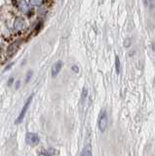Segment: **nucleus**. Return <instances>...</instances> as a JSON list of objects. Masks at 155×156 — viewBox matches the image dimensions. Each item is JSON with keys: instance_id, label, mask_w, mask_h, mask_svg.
<instances>
[{"instance_id": "3", "label": "nucleus", "mask_w": 155, "mask_h": 156, "mask_svg": "<svg viewBox=\"0 0 155 156\" xmlns=\"http://www.w3.org/2000/svg\"><path fill=\"white\" fill-rule=\"evenodd\" d=\"M26 141L28 146H36L40 143V138L35 133H27L26 135Z\"/></svg>"}, {"instance_id": "5", "label": "nucleus", "mask_w": 155, "mask_h": 156, "mask_svg": "<svg viewBox=\"0 0 155 156\" xmlns=\"http://www.w3.org/2000/svg\"><path fill=\"white\" fill-rule=\"evenodd\" d=\"M24 21L22 17H18L16 20H15V23H14V29L18 31H20L24 29Z\"/></svg>"}, {"instance_id": "14", "label": "nucleus", "mask_w": 155, "mask_h": 156, "mask_svg": "<svg viewBox=\"0 0 155 156\" xmlns=\"http://www.w3.org/2000/svg\"><path fill=\"white\" fill-rule=\"evenodd\" d=\"M71 69H72V71H74L75 73H78V72H79V68L77 65H72Z\"/></svg>"}, {"instance_id": "2", "label": "nucleus", "mask_w": 155, "mask_h": 156, "mask_svg": "<svg viewBox=\"0 0 155 156\" xmlns=\"http://www.w3.org/2000/svg\"><path fill=\"white\" fill-rule=\"evenodd\" d=\"M32 99H33V94L28 98V99H27V101L26 102V104H24V105L23 107V108H22V110H21L20 114H19L18 118H17V120L15 121V123H16V124H20L21 122L24 120V115H26V111H27V109H28L29 104H31V102H32Z\"/></svg>"}, {"instance_id": "18", "label": "nucleus", "mask_w": 155, "mask_h": 156, "mask_svg": "<svg viewBox=\"0 0 155 156\" xmlns=\"http://www.w3.org/2000/svg\"><path fill=\"white\" fill-rule=\"evenodd\" d=\"M14 82V78L13 77H10V79H9V82H8V86H11L12 85V83Z\"/></svg>"}, {"instance_id": "17", "label": "nucleus", "mask_w": 155, "mask_h": 156, "mask_svg": "<svg viewBox=\"0 0 155 156\" xmlns=\"http://www.w3.org/2000/svg\"><path fill=\"white\" fill-rule=\"evenodd\" d=\"M20 85H21V81L20 80H18L16 83H15V87H16V89H19L20 88Z\"/></svg>"}, {"instance_id": "19", "label": "nucleus", "mask_w": 155, "mask_h": 156, "mask_svg": "<svg viewBox=\"0 0 155 156\" xmlns=\"http://www.w3.org/2000/svg\"><path fill=\"white\" fill-rule=\"evenodd\" d=\"M143 4H145V6L149 5V0H143Z\"/></svg>"}, {"instance_id": "13", "label": "nucleus", "mask_w": 155, "mask_h": 156, "mask_svg": "<svg viewBox=\"0 0 155 156\" xmlns=\"http://www.w3.org/2000/svg\"><path fill=\"white\" fill-rule=\"evenodd\" d=\"M87 95H88V89L84 88L82 91V101H85L86 98H87Z\"/></svg>"}, {"instance_id": "8", "label": "nucleus", "mask_w": 155, "mask_h": 156, "mask_svg": "<svg viewBox=\"0 0 155 156\" xmlns=\"http://www.w3.org/2000/svg\"><path fill=\"white\" fill-rule=\"evenodd\" d=\"M19 44H20V42H16V43H13L11 46H9V48H8V55L9 56L13 55L14 53L16 52V50L18 49Z\"/></svg>"}, {"instance_id": "12", "label": "nucleus", "mask_w": 155, "mask_h": 156, "mask_svg": "<svg viewBox=\"0 0 155 156\" xmlns=\"http://www.w3.org/2000/svg\"><path fill=\"white\" fill-rule=\"evenodd\" d=\"M130 46H131V39L126 38L125 40H124V47H125V48H129Z\"/></svg>"}, {"instance_id": "16", "label": "nucleus", "mask_w": 155, "mask_h": 156, "mask_svg": "<svg viewBox=\"0 0 155 156\" xmlns=\"http://www.w3.org/2000/svg\"><path fill=\"white\" fill-rule=\"evenodd\" d=\"M155 6V0H149V7L153 8Z\"/></svg>"}, {"instance_id": "10", "label": "nucleus", "mask_w": 155, "mask_h": 156, "mask_svg": "<svg viewBox=\"0 0 155 156\" xmlns=\"http://www.w3.org/2000/svg\"><path fill=\"white\" fill-rule=\"evenodd\" d=\"M29 2L32 6H40L43 3V0H29Z\"/></svg>"}, {"instance_id": "11", "label": "nucleus", "mask_w": 155, "mask_h": 156, "mask_svg": "<svg viewBox=\"0 0 155 156\" xmlns=\"http://www.w3.org/2000/svg\"><path fill=\"white\" fill-rule=\"evenodd\" d=\"M32 75H33V72H32V70L27 71V73H26V83H28V81L30 80V78L32 77Z\"/></svg>"}, {"instance_id": "20", "label": "nucleus", "mask_w": 155, "mask_h": 156, "mask_svg": "<svg viewBox=\"0 0 155 156\" xmlns=\"http://www.w3.org/2000/svg\"><path fill=\"white\" fill-rule=\"evenodd\" d=\"M13 65V63H10V65H8V66H6V68H5V70H7V69H9L10 68H11V66H12Z\"/></svg>"}, {"instance_id": "7", "label": "nucleus", "mask_w": 155, "mask_h": 156, "mask_svg": "<svg viewBox=\"0 0 155 156\" xmlns=\"http://www.w3.org/2000/svg\"><path fill=\"white\" fill-rule=\"evenodd\" d=\"M82 156H91L92 155V146H90V144H88V146H86L84 148H83V151L81 152Z\"/></svg>"}, {"instance_id": "15", "label": "nucleus", "mask_w": 155, "mask_h": 156, "mask_svg": "<svg viewBox=\"0 0 155 156\" xmlns=\"http://www.w3.org/2000/svg\"><path fill=\"white\" fill-rule=\"evenodd\" d=\"M48 154L49 155H54V154H56V152H55V150L53 148H49L48 149Z\"/></svg>"}, {"instance_id": "4", "label": "nucleus", "mask_w": 155, "mask_h": 156, "mask_svg": "<svg viewBox=\"0 0 155 156\" xmlns=\"http://www.w3.org/2000/svg\"><path fill=\"white\" fill-rule=\"evenodd\" d=\"M63 68V62L62 61H58L53 65L52 66V76L53 77H56L58 76V74L60 73V69Z\"/></svg>"}, {"instance_id": "1", "label": "nucleus", "mask_w": 155, "mask_h": 156, "mask_svg": "<svg viewBox=\"0 0 155 156\" xmlns=\"http://www.w3.org/2000/svg\"><path fill=\"white\" fill-rule=\"evenodd\" d=\"M107 128V114L106 109H101L99 116V129L101 133L106 132Z\"/></svg>"}, {"instance_id": "6", "label": "nucleus", "mask_w": 155, "mask_h": 156, "mask_svg": "<svg viewBox=\"0 0 155 156\" xmlns=\"http://www.w3.org/2000/svg\"><path fill=\"white\" fill-rule=\"evenodd\" d=\"M19 9H20L23 13H27L29 10V7H28V4L26 3V0H21L19 2Z\"/></svg>"}, {"instance_id": "9", "label": "nucleus", "mask_w": 155, "mask_h": 156, "mask_svg": "<svg viewBox=\"0 0 155 156\" xmlns=\"http://www.w3.org/2000/svg\"><path fill=\"white\" fill-rule=\"evenodd\" d=\"M115 69H116V73L119 74L121 70V66H120V60H119V57L116 56L115 57Z\"/></svg>"}]
</instances>
